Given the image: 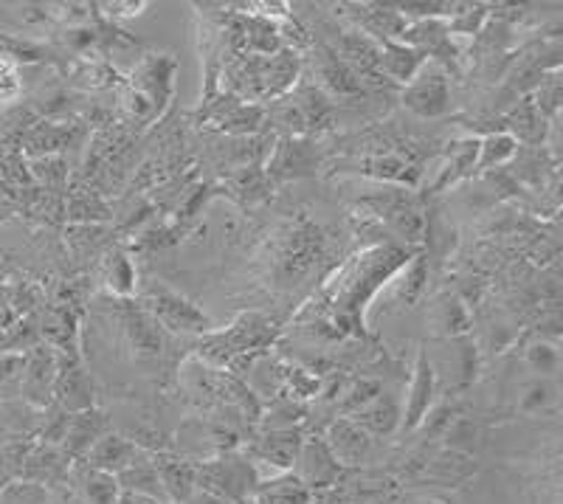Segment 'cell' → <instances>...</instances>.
I'll return each mask as SVG.
<instances>
[{"mask_svg": "<svg viewBox=\"0 0 563 504\" xmlns=\"http://www.w3.org/2000/svg\"><path fill=\"white\" fill-rule=\"evenodd\" d=\"M128 336L141 352H158L161 350V330L158 321L147 310H133L128 316Z\"/></svg>", "mask_w": 563, "mask_h": 504, "instance_id": "603a6c76", "label": "cell"}, {"mask_svg": "<svg viewBox=\"0 0 563 504\" xmlns=\"http://www.w3.org/2000/svg\"><path fill=\"white\" fill-rule=\"evenodd\" d=\"M525 361L538 377H555L563 366V358L561 352H558L555 341H547V339L532 341V344L525 350Z\"/></svg>", "mask_w": 563, "mask_h": 504, "instance_id": "7402d4cb", "label": "cell"}, {"mask_svg": "<svg viewBox=\"0 0 563 504\" xmlns=\"http://www.w3.org/2000/svg\"><path fill=\"white\" fill-rule=\"evenodd\" d=\"M288 390L296 397H313L321 390V377L310 375L305 370H290L288 372Z\"/></svg>", "mask_w": 563, "mask_h": 504, "instance_id": "f546056e", "label": "cell"}, {"mask_svg": "<svg viewBox=\"0 0 563 504\" xmlns=\"http://www.w3.org/2000/svg\"><path fill=\"white\" fill-rule=\"evenodd\" d=\"M139 457H141V448L135 446L133 440H128V437H122V435H110L108 431V435H104L97 446L90 448L88 457H85V462L93 468H99V471L119 476V473H122L128 465H133Z\"/></svg>", "mask_w": 563, "mask_h": 504, "instance_id": "5bb4252c", "label": "cell"}, {"mask_svg": "<svg viewBox=\"0 0 563 504\" xmlns=\"http://www.w3.org/2000/svg\"><path fill=\"white\" fill-rule=\"evenodd\" d=\"M417 504H440V502H417Z\"/></svg>", "mask_w": 563, "mask_h": 504, "instance_id": "8d00e7d4", "label": "cell"}, {"mask_svg": "<svg viewBox=\"0 0 563 504\" xmlns=\"http://www.w3.org/2000/svg\"><path fill=\"white\" fill-rule=\"evenodd\" d=\"M70 485L82 504H119L122 485L113 473H104L88 462H77L70 468Z\"/></svg>", "mask_w": 563, "mask_h": 504, "instance_id": "9c48e42d", "label": "cell"}, {"mask_svg": "<svg viewBox=\"0 0 563 504\" xmlns=\"http://www.w3.org/2000/svg\"><path fill=\"white\" fill-rule=\"evenodd\" d=\"M104 274H108V285L113 287L119 296H130L135 291V269L122 251H115V254L108 256Z\"/></svg>", "mask_w": 563, "mask_h": 504, "instance_id": "484cf974", "label": "cell"}, {"mask_svg": "<svg viewBox=\"0 0 563 504\" xmlns=\"http://www.w3.org/2000/svg\"><path fill=\"white\" fill-rule=\"evenodd\" d=\"M57 370L59 358L48 347H40L29 355L26 370H23V392L37 406H48L57 390Z\"/></svg>", "mask_w": 563, "mask_h": 504, "instance_id": "52a82bcc", "label": "cell"}, {"mask_svg": "<svg viewBox=\"0 0 563 504\" xmlns=\"http://www.w3.org/2000/svg\"><path fill=\"white\" fill-rule=\"evenodd\" d=\"M301 446H305V437H301L299 428L265 431V435L251 446V460H265L274 468H279V471H285V468L296 465Z\"/></svg>", "mask_w": 563, "mask_h": 504, "instance_id": "8fae6325", "label": "cell"}, {"mask_svg": "<svg viewBox=\"0 0 563 504\" xmlns=\"http://www.w3.org/2000/svg\"><path fill=\"white\" fill-rule=\"evenodd\" d=\"M108 435V417L97 409L79 412V415H70L68 428L63 435L65 453L70 457H88V451L97 446L102 437Z\"/></svg>", "mask_w": 563, "mask_h": 504, "instance_id": "4fadbf2b", "label": "cell"}, {"mask_svg": "<svg viewBox=\"0 0 563 504\" xmlns=\"http://www.w3.org/2000/svg\"><path fill=\"white\" fill-rule=\"evenodd\" d=\"M327 446L341 465H361L372 448V437L355 420H335L327 431Z\"/></svg>", "mask_w": 563, "mask_h": 504, "instance_id": "7c38bea8", "label": "cell"}, {"mask_svg": "<svg viewBox=\"0 0 563 504\" xmlns=\"http://www.w3.org/2000/svg\"><path fill=\"white\" fill-rule=\"evenodd\" d=\"M153 462L158 468L161 485L167 491V498L175 504H186L192 498V493L198 491V479H195V465L198 462H189L178 453L158 451L153 453Z\"/></svg>", "mask_w": 563, "mask_h": 504, "instance_id": "30bf717a", "label": "cell"}, {"mask_svg": "<svg viewBox=\"0 0 563 504\" xmlns=\"http://www.w3.org/2000/svg\"><path fill=\"white\" fill-rule=\"evenodd\" d=\"M404 105L420 119H440L451 110V88L445 70L434 63H426L415 79L406 85Z\"/></svg>", "mask_w": 563, "mask_h": 504, "instance_id": "7a4b0ae2", "label": "cell"}, {"mask_svg": "<svg viewBox=\"0 0 563 504\" xmlns=\"http://www.w3.org/2000/svg\"><path fill=\"white\" fill-rule=\"evenodd\" d=\"M355 423H358L369 437H389L395 435L397 426L404 423V412L397 409L395 397L380 392L375 401L366 403L364 409L355 412Z\"/></svg>", "mask_w": 563, "mask_h": 504, "instance_id": "2e32d148", "label": "cell"}, {"mask_svg": "<svg viewBox=\"0 0 563 504\" xmlns=\"http://www.w3.org/2000/svg\"><path fill=\"white\" fill-rule=\"evenodd\" d=\"M57 395L59 406H63L68 415H79V412L93 409V386H90V377L85 372V366L79 364L77 358H63L57 370Z\"/></svg>", "mask_w": 563, "mask_h": 504, "instance_id": "8992f818", "label": "cell"}, {"mask_svg": "<svg viewBox=\"0 0 563 504\" xmlns=\"http://www.w3.org/2000/svg\"><path fill=\"white\" fill-rule=\"evenodd\" d=\"M296 476L310 487V491H330V487L339 485L344 465L333 457L327 440L321 437H308L305 446L299 451V460H296Z\"/></svg>", "mask_w": 563, "mask_h": 504, "instance_id": "277c9868", "label": "cell"}, {"mask_svg": "<svg viewBox=\"0 0 563 504\" xmlns=\"http://www.w3.org/2000/svg\"><path fill=\"white\" fill-rule=\"evenodd\" d=\"M144 310L153 316L158 325H164L173 332H200L203 327H209L206 316L200 314L192 302L180 299L173 291H164V287H153L144 299Z\"/></svg>", "mask_w": 563, "mask_h": 504, "instance_id": "3957f363", "label": "cell"}, {"mask_svg": "<svg viewBox=\"0 0 563 504\" xmlns=\"http://www.w3.org/2000/svg\"><path fill=\"white\" fill-rule=\"evenodd\" d=\"M319 164L313 147L305 144V141H288L282 144L274 153V161H271V173L285 175V178H299V175H310Z\"/></svg>", "mask_w": 563, "mask_h": 504, "instance_id": "ffe728a7", "label": "cell"}, {"mask_svg": "<svg viewBox=\"0 0 563 504\" xmlns=\"http://www.w3.org/2000/svg\"><path fill=\"white\" fill-rule=\"evenodd\" d=\"M45 493L37 485H20V487H7L0 504H43Z\"/></svg>", "mask_w": 563, "mask_h": 504, "instance_id": "4dcf8cb0", "label": "cell"}, {"mask_svg": "<svg viewBox=\"0 0 563 504\" xmlns=\"http://www.w3.org/2000/svg\"><path fill=\"white\" fill-rule=\"evenodd\" d=\"M442 442L451 448V451L456 453H471L476 448V442H479V426H476L471 417H462L456 415L454 420L449 423V428H445V435H442Z\"/></svg>", "mask_w": 563, "mask_h": 504, "instance_id": "d4e9b609", "label": "cell"}, {"mask_svg": "<svg viewBox=\"0 0 563 504\" xmlns=\"http://www.w3.org/2000/svg\"><path fill=\"white\" fill-rule=\"evenodd\" d=\"M119 504H164V502H155V498L141 496V493H128V491H122V496H119Z\"/></svg>", "mask_w": 563, "mask_h": 504, "instance_id": "1f68e13d", "label": "cell"}, {"mask_svg": "<svg viewBox=\"0 0 563 504\" xmlns=\"http://www.w3.org/2000/svg\"><path fill=\"white\" fill-rule=\"evenodd\" d=\"M555 347H558V352H561V358H563V336H558Z\"/></svg>", "mask_w": 563, "mask_h": 504, "instance_id": "836d02e7", "label": "cell"}, {"mask_svg": "<svg viewBox=\"0 0 563 504\" xmlns=\"http://www.w3.org/2000/svg\"><path fill=\"white\" fill-rule=\"evenodd\" d=\"M437 392V375L431 370L429 352H420L415 364V375L409 383V397H406V412H404V428H417L429 417L431 403H434Z\"/></svg>", "mask_w": 563, "mask_h": 504, "instance_id": "ba28073f", "label": "cell"}, {"mask_svg": "<svg viewBox=\"0 0 563 504\" xmlns=\"http://www.w3.org/2000/svg\"><path fill=\"white\" fill-rule=\"evenodd\" d=\"M195 479H198V491L225 498L231 504L254 498L256 487L263 482L260 471H256V462L251 457H240V453L229 451L198 462L195 465Z\"/></svg>", "mask_w": 563, "mask_h": 504, "instance_id": "6da1fadb", "label": "cell"}, {"mask_svg": "<svg viewBox=\"0 0 563 504\" xmlns=\"http://www.w3.org/2000/svg\"><path fill=\"white\" fill-rule=\"evenodd\" d=\"M186 504H231V502H225V498H218V496H211V493H206V491H195L192 498H189V502H186Z\"/></svg>", "mask_w": 563, "mask_h": 504, "instance_id": "d6a6232c", "label": "cell"}, {"mask_svg": "<svg viewBox=\"0 0 563 504\" xmlns=\"http://www.w3.org/2000/svg\"><path fill=\"white\" fill-rule=\"evenodd\" d=\"M437 310H440V325H445V330L451 332V339H460V332L465 330L467 325L465 307L456 299H451V296H445V299H440Z\"/></svg>", "mask_w": 563, "mask_h": 504, "instance_id": "f1b7e54d", "label": "cell"}, {"mask_svg": "<svg viewBox=\"0 0 563 504\" xmlns=\"http://www.w3.org/2000/svg\"><path fill=\"white\" fill-rule=\"evenodd\" d=\"M256 504H310L313 491L301 482L296 473H282V476L260 482L254 493Z\"/></svg>", "mask_w": 563, "mask_h": 504, "instance_id": "d6986e66", "label": "cell"}, {"mask_svg": "<svg viewBox=\"0 0 563 504\" xmlns=\"http://www.w3.org/2000/svg\"><path fill=\"white\" fill-rule=\"evenodd\" d=\"M164 504H175V502H164Z\"/></svg>", "mask_w": 563, "mask_h": 504, "instance_id": "74e56055", "label": "cell"}, {"mask_svg": "<svg viewBox=\"0 0 563 504\" xmlns=\"http://www.w3.org/2000/svg\"><path fill=\"white\" fill-rule=\"evenodd\" d=\"M380 65H384V77L397 79V83L409 85L411 79L420 74L426 65V52L409 43H395V40H384L378 45Z\"/></svg>", "mask_w": 563, "mask_h": 504, "instance_id": "9a60e30c", "label": "cell"}, {"mask_svg": "<svg viewBox=\"0 0 563 504\" xmlns=\"http://www.w3.org/2000/svg\"><path fill=\"white\" fill-rule=\"evenodd\" d=\"M519 150V141L512 133H493L485 141H479V161L476 166L479 169H493V166H501L516 155Z\"/></svg>", "mask_w": 563, "mask_h": 504, "instance_id": "44dd1931", "label": "cell"}, {"mask_svg": "<svg viewBox=\"0 0 563 504\" xmlns=\"http://www.w3.org/2000/svg\"><path fill=\"white\" fill-rule=\"evenodd\" d=\"M563 406L561 390H558L555 377H530L519 392V412L530 417L552 415Z\"/></svg>", "mask_w": 563, "mask_h": 504, "instance_id": "ac0fdd59", "label": "cell"}, {"mask_svg": "<svg viewBox=\"0 0 563 504\" xmlns=\"http://www.w3.org/2000/svg\"><path fill=\"white\" fill-rule=\"evenodd\" d=\"M321 74H324L327 88L335 90V94H344V96L361 94L358 79H355V74H352V68L344 63V59H339L330 54V59H324V68H321Z\"/></svg>", "mask_w": 563, "mask_h": 504, "instance_id": "4316f807", "label": "cell"}, {"mask_svg": "<svg viewBox=\"0 0 563 504\" xmlns=\"http://www.w3.org/2000/svg\"><path fill=\"white\" fill-rule=\"evenodd\" d=\"M276 336L274 325H271L265 316H243L238 325H231L229 330L220 332V336H211V339L203 341V347H218L220 358L231 355H243V352L256 350V347H265Z\"/></svg>", "mask_w": 563, "mask_h": 504, "instance_id": "5b68a950", "label": "cell"}, {"mask_svg": "<svg viewBox=\"0 0 563 504\" xmlns=\"http://www.w3.org/2000/svg\"><path fill=\"white\" fill-rule=\"evenodd\" d=\"M115 479H119L122 491L141 493V496H150V498H155V502H169L167 491H164V485H161L158 468H155V462L150 453L141 451L139 460H135L133 465L124 468V471L119 473Z\"/></svg>", "mask_w": 563, "mask_h": 504, "instance_id": "e0dca14e", "label": "cell"}, {"mask_svg": "<svg viewBox=\"0 0 563 504\" xmlns=\"http://www.w3.org/2000/svg\"><path fill=\"white\" fill-rule=\"evenodd\" d=\"M364 173L372 178L380 180H415V166L409 164L400 155H375V158H366Z\"/></svg>", "mask_w": 563, "mask_h": 504, "instance_id": "cb8c5ba5", "label": "cell"}, {"mask_svg": "<svg viewBox=\"0 0 563 504\" xmlns=\"http://www.w3.org/2000/svg\"><path fill=\"white\" fill-rule=\"evenodd\" d=\"M20 90H23V83H20L18 65L12 57L0 54V102H14Z\"/></svg>", "mask_w": 563, "mask_h": 504, "instance_id": "83f0119b", "label": "cell"}, {"mask_svg": "<svg viewBox=\"0 0 563 504\" xmlns=\"http://www.w3.org/2000/svg\"><path fill=\"white\" fill-rule=\"evenodd\" d=\"M561 372H563V370H561ZM555 383H558V390H561V401H563V375H561V377H558V381H555Z\"/></svg>", "mask_w": 563, "mask_h": 504, "instance_id": "e575fe53", "label": "cell"}, {"mask_svg": "<svg viewBox=\"0 0 563 504\" xmlns=\"http://www.w3.org/2000/svg\"><path fill=\"white\" fill-rule=\"evenodd\" d=\"M3 491H7V485H3V482H0V498H3Z\"/></svg>", "mask_w": 563, "mask_h": 504, "instance_id": "d590c367", "label": "cell"}]
</instances>
